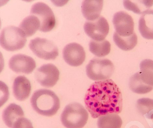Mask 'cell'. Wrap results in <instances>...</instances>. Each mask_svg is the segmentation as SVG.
I'll return each instance as SVG.
<instances>
[{
	"label": "cell",
	"mask_w": 153,
	"mask_h": 128,
	"mask_svg": "<svg viewBox=\"0 0 153 128\" xmlns=\"http://www.w3.org/2000/svg\"><path fill=\"white\" fill-rule=\"evenodd\" d=\"M88 112L81 104L74 102L67 105L61 116L63 126L67 128H82L87 123Z\"/></svg>",
	"instance_id": "3957f363"
},
{
	"label": "cell",
	"mask_w": 153,
	"mask_h": 128,
	"mask_svg": "<svg viewBox=\"0 0 153 128\" xmlns=\"http://www.w3.org/2000/svg\"><path fill=\"white\" fill-rule=\"evenodd\" d=\"M60 72L53 64H45L38 68L35 73L37 81L43 87L48 88L55 85L59 78Z\"/></svg>",
	"instance_id": "9c48e42d"
},
{
	"label": "cell",
	"mask_w": 153,
	"mask_h": 128,
	"mask_svg": "<svg viewBox=\"0 0 153 128\" xmlns=\"http://www.w3.org/2000/svg\"><path fill=\"white\" fill-rule=\"evenodd\" d=\"M122 120L117 114H111L102 116L98 119V128H121Z\"/></svg>",
	"instance_id": "ffe728a7"
},
{
	"label": "cell",
	"mask_w": 153,
	"mask_h": 128,
	"mask_svg": "<svg viewBox=\"0 0 153 128\" xmlns=\"http://www.w3.org/2000/svg\"><path fill=\"white\" fill-rule=\"evenodd\" d=\"M30 13L37 17L40 22L39 30L43 32L52 30L55 27V16L51 9L45 3L39 2L32 5Z\"/></svg>",
	"instance_id": "52a82bcc"
},
{
	"label": "cell",
	"mask_w": 153,
	"mask_h": 128,
	"mask_svg": "<svg viewBox=\"0 0 153 128\" xmlns=\"http://www.w3.org/2000/svg\"><path fill=\"white\" fill-rule=\"evenodd\" d=\"M84 100L85 107L94 118L122 111L123 99L119 88L111 79L93 83L87 90Z\"/></svg>",
	"instance_id": "6da1fadb"
},
{
	"label": "cell",
	"mask_w": 153,
	"mask_h": 128,
	"mask_svg": "<svg viewBox=\"0 0 153 128\" xmlns=\"http://www.w3.org/2000/svg\"><path fill=\"white\" fill-rule=\"evenodd\" d=\"M13 128H34L30 120L22 117L18 119Z\"/></svg>",
	"instance_id": "d4e9b609"
},
{
	"label": "cell",
	"mask_w": 153,
	"mask_h": 128,
	"mask_svg": "<svg viewBox=\"0 0 153 128\" xmlns=\"http://www.w3.org/2000/svg\"><path fill=\"white\" fill-rule=\"evenodd\" d=\"M129 85L131 90L138 94H146L153 89V86L148 85L143 82L140 78L139 72L131 77Z\"/></svg>",
	"instance_id": "ac0fdd59"
},
{
	"label": "cell",
	"mask_w": 153,
	"mask_h": 128,
	"mask_svg": "<svg viewBox=\"0 0 153 128\" xmlns=\"http://www.w3.org/2000/svg\"><path fill=\"white\" fill-rule=\"evenodd\" d=\"M27 42V36L20 28L9 26L4 28L1 33V45L7 51L13 52L21 50Z\"/></svg>",
	"instance_id": "277c9868"
},
{
	"label": "cell",
	"mask_w": 153,
	"mask_h": 128,
	"mask_svg": "<svg viewBox=\"0 0 153 128\" xmlns=\"http://www.w3.org/2000/svg\"><path fill=\"white\" fill-rule=\"evenodd\" d=\"M84 29L89 37L94 41H104L108 35L109 26L107 20L100 16L95 20L86 21Z\"/></svg>",
	"instance_id": "ba28073f"
},
{
	"label": "cell",
	"mask_w": 153,
	"mask_h": 128,
	"mask_svg": "<svg viewBox=\"0 0 153 128\" xmlns=\"http://www.w3.org/2000/svg\"><path fill=\"white\" fill-rule=\"evenodd\" d=\"M103 4V1H83L81 6L83 16L89 21L97 19L100 17Z\"/></svg>",
	"instance_id": "5bb4252c"
},
{
	"label": "cell",
	"mask_w": 153,
	"mask_h": 128,
	"mask_svg": "<svg viewBox=\"0 0 153 128\" xmlns=\"http://www.w3.org/2000/svg\"><path fill=\"white\" fill-rule=\"evenodd\" d=\"M136 107L140 114L147 118L153 119V100L148 98L138 99Z\"/></svg>",
	"instance_id": "cb8c5ba5"
},
{
	"label": "cell",
	"mask_w": 153,
	"mask_h": 128,
	"mask_svg": "<svg viewBox=\"0 0 153 128\" xmlns=\"http://www.w3.org/2000/svg\"><path fill=\"white\" fill-rule=\"evenodd\" d=\"M29 47L35 55L45 60H55L59 54L57 46L46 38H37L32 39Z\"/></svg>",
	"instance_id": "8992f818"
},
{
	"label": "cell",
	"mask_w": 153,
	"mask_h": 128,
	"mask_svg": "<svg viewBox=\"0 0 153 128\" xmlns=\"http://www.w3.org/2000/svg\"><path fill=\"white\" fill-rule=\"evenodd\" d=\"M153 4V1H124L123 4L127 10L137 14H143L149 10Z\"/></svg>",
	"instance_id": "603a6c76"
},
{
	"label": "cell",
	"mask_w": 153,
	"mask_h": 128,
	"mask_svg": "<svg viewBox=\"0 0 153 128\" xmlns=\"http://www.w3.org/2000/svg\"><path fill=\"white\" fill-rule=\"evenodd\" d=\"M30 102L34 111L46 116L55 115L60 107L59 98L52 91L46 89L35 91L31 98Z\"/></svg>",
	"instance_id": "7a4b0ae2"
},
{
	"label": "cell",
	"mask_w": 153,
	"mask_h": 128,
	"mask_svg": "<svg viewBox=\"0 0 153 128\" xmlns=\"http://www.w3.org/2000/svg\"><path fill=\"white\" fill-rule=\"evenodd\" d=\"M24 116V112L20 106L12 103L4 110L2 116L6 125L9 128H13L17 120Z\"/></svg>",
	"instance_id": "2e32d148"
},
{
	"label": "cell",
	"mask_w": 153,
	"mask_h": 128,
	"mask_svg": "<svg viewBox=\"0 0 153 128\" xmlns=\"http://www.w3.org/2000/svg\"><path fill=\"white\" fill-rule=\"evenodd\" d=\"M89 49L90 52L96 56L103 57L110 53L111 44L107 40L98 41L92 40L89 44Z\"/></svg>",
	"instance_id": "44dd1931"
},
{
	"label": "cell",
	"mask_w": 153,
	"mask_h": 128,
	"mask_svg": "<svg viewBox=\"0 0 153 128\" xmlns=\"http://www.w3.org/2000/svg\"><path fill=\"white\" fill-rule=\"evenodd\" d=\"M64 60L72 67H77L85 61L86 53L83 47L79 44L72 43L68 44L63 50Z\"/></svg>",
	"instance_id": "30bf717a"
},
{
	"label": "cell",
	"mask_w": 153,
	"mask_h": 128,
	"mask_svg": "<svg viewBox=\"0 0 153 128\" xmlns=\"http://www.w3.org/2000/svg\"><path fill=\"white\" fill-rule=\"evenodd\" d=\"M88 77L93 81H100L108 79L114 71V66L110 60L106 58H94L86 67Z\"/></svg>",
	"instance_id": "5b68a950"
},
{
	"label": "cell",
	"mask_w": 153,
	"mask_h": 128,
	"mask_svg": "<svg viewBox=\"0 0 153 128\" xmlns=\"http://www.w3.org/2000/svg\"><path fill=\"white\" fill-rule=\"evenodd\" d=\"M114 41L120 49L125 51L132 50L137 43V37L134 32L131 35L123 37L115 32L113 35Z\"/></svg>",
	"instance_id": "d6986e66"
},
{
	"label": "cell",
	"mask_w": 153,
	"mask_h": 128,
	"mask_svg": "<svg viewBox=\"0 0 153 128\" xmlns=\"http://www.w3.org/2000/svg\"><path fill=\"white\" fill-rule=\"evenodd\" d=\"M13 92L14 97L19 101L27 99L30 94L31 87L30 81L24 76H19L14 80Z\"/></svg>",
	"instance_id": "4fadbf2b"
},
{
	"label": "cell",
	"mask_w": 153,
	"mask_h": 128,
	"mask_svg": "<svg viewBox=\"0 0 153 128\" xmlns=\"http://www.w3.org/2000/svg\"><path fill=\"white\" fill-rule=\"evenodd\" d=\"M139 72L140 78L144 83L153 86V61L145 59L140 64Z\"/></svg>",
	"instance_id": "7402d4cb"
},
{
	"label": "cell",
	"mask_w": 153,
	"mask_h": 128,
	"mask_svg": "<svg viewBox=\"0 0 153 128\" xmlns=\"http://www.w3.org/2000/svg\"><path fill=\"white\" fill-rule=\"evenodd\" d=\"M40 22L38 18L32 15L25 18L19 25V28L27 37L34 35L39 29Z\"/></svg>",
	"instance_id": "e0dca14e"
},
{
	"label": "cell",
	"mask_w": 153,
	"mask_h": 128,
	"mask_svg": "<svg viewBox=\"0 0 153 128\" xmlns=\"http://www.w3.org/2000/svg\"><path fill=\"white\" fill-rule=\"evenodd\" d=\"M138 29L143 38L153 40V10L144 13L138 22Z\"/></svg>",
	"instance_id": "9a60e30c"
},
{
	"label": "cell",
	"mask_w": 153,
	"mask_h": 128,
	"mask_svg": "<svg viewBox=\"0 0 153 128\" xmlns=\"http://www.w3.org/2000/svg\"><path fill=\"white\" fill-rule=\"evenodd\" d=\"M9 65L10 68L14 72L26 74H30L36 66L33 58L21 54L15 55L11 58Z\"/></svg>",
	"instance_id": "7c38bea8"
},
{
	"label": "cell",
	"mask_w": 153,
	"mask_h": 128,
	"mask_svg": "<svg viewBox=\"0 0 153 128\" xmlns=\"http://www.w3.org/2000/svg\"><path fill=\"white\" fill-rule=\"evenodd\" d=\"M112 22L116 32L123 37L132 35L134 33V23L131 16L128 13L120 11L115 13L113 18Z\"/></svg>",
	"instance_id": "8fae6325"
}]
</instances>
